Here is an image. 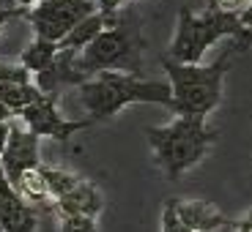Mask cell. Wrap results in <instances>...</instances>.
<instances>
[{"mask_svg": "<svg viewBox=\"0 0 252 232\" xmlns=\"http://www.w3.org/2000/svg\"><path fill=\"white\" fill-rule=\"evenodd\" d=\"M115 17L118 14H101V11H96V14H91L88 19H82L80 25L74 27V30L69 33V36L61 41V50H74V52H82L88 44H94L96 38L101 36V33L107 30L110 25L115 22Z\"/></svg>", "mask_w": 252, "mask_h": 232, "instance_id": "13", "label": "cell"}, {"mask_svg": "<svg viewBox=\"0 0 252 232\" xmlns=\"http://www.w3.org/2000/svg\"><path fill=\"white\" fill-rule=\"evenodd\" d=\"M17 191L36 207H55V200H52L50 188H47V180H44V175H41V167L25 172L22 180L17 183Z\"/></svg>", "mask_w": 252, "mask_h": 232, "instance_id": "16", "label": "cell"}, {"mask_svg": "<svg viewBox=\"0 0 252 232\" xmlns=\"http://www.w3.org/2000/svg\"><path fill=\"white\" fill-rule=\"evenodd\" d=\"M0 230L3 232H36L38 230V207L11 186L0 167Z\"/></svg>", "mask_w": 252, "mask_h": 232, "instance_id": "9", "label": "cell"}, {"mask_svg": "<svg viewBox=\"0 0 252 232\" xmlns=\"http://www.w3.org/2000/svg\"><path fill=\"white\" fill-rule=\"evenodd\" d=\"M222 38H233L239 52H247L252 47V36L241 22V11H227V8H220L211 3L203 14H192L189 6H181L178 8L176 36L167 47V57L176 63L197 66L208 52V47H214Z\"/></svg>", "mask_w": 252, "mask_h": 232, "instance_id": "1", "label": "cell"}, {"mask_svg": "<svg viewBox=\"0 0 252 232\" xmlns=\"http://www.w3.org/2000/svg\"><path fill=\"white\" fill-rule=\"evenodd\" d=\"M132 3H134V0H132Z\"/></svg>", "mask_w": 252, "mask_h": 232, "instance_id": "31", "label": "cell"}, {"mask_svg": "<svg viewBox=\"0 0 252 232\" xmlns=\"http://www.w3.org/2000/svg\"><path fill=\"white\" fill-rule=\"evenodd\" d=\"M0 82H17V85H31L33 74L22 63H0Z\"/></svg>", "mask_w": 252, "mask_h": 232, "instance_id": "20", "label": "cell"}, {"mask_svg": "<svg viewBox=\"0 0 252 232\" xmlns=\"http://www.w3.org/2000/svg\"><path fill=\"white\" fill-rule=\"evenodd\" d=\"M58 55H61V44L47 41V38H33L31 44L19 52V63H22L31 74H38V71L50 69Z\"/></svg>", "mask_w": 252, "mask_h": 232, "instance_id": "14", "label": "cell"}, {"mask_svg": "<svg viewBox=\"0 0 252 232\" xmlns=\"http://www.w3.org/2000/svg\"><path fill=\"white\" fill-rule=\"evenodd\" d=\"M143 134L164 178L170 180H178L184 172L197 167L220 137L206 118H176L164 126H145Z\"/></svg>", "mask_w": 252, "mask_h": 232, "instance_id": "4", "label": "cell"}, {"mask_svg": "<svg viewBox=\"0 0 252 232\" xmlns=\"http://www.w3.org/2000/svg\"><path fill=\"white\" fill-rule=\"evenodd\" d=\"M211 3H214V6H220V8H227V11H241L250 0H211Z\"/></svg>", "mask_w": 252, "mask_h": 232, "instance_id": "22", "label": "cell"}, {"mask_svg": "<svg viewBox=\"0 0 252 232\" xmlns=\"http://www.w3.org/2000/svg\"><path fill=\"white\" fill-rule=\"evenodd\" d=\"M162 232H195L192 227H187L181 221V216H178L176 202L173 200H167L164 207H162Z\"/></svg>", "mask_w": 252, "mask_h": 232, "instance_id": "19", "label": "cell"}, {"mask_svg": "<svg viewBox=\"0 0 252 232\" xmlns=\"http://www.w3.org/2000/svg\"><path fill=\"white\" fill-rule=\"evenodd\" d=\"M0 99L6 101L8 107H11L14 115H22L28 107L38 104L41 99H47L36 85H17V82H0Z\"/></svg>", "mask_w": 252, "mask_h": 232, "instance_id": "15", "label": "cell"}, {"mask_svg": "<svg viewBox=\"0 0 252 232\" xmlns=\"http://www.w3.org/2000/svg\"><path fill=\"white\" fill-rule=\"evenodd\" d=\"M36 3H38V0H17V6H19V8H33Z\"/></svg>", "mask_w": 252, "mask_h": 232, "instance_id": "27", "label": "cell"}, {"mask_svg": "<svg viewBox=\"0 0 252 232\" xmlns=\"http://www.w3.org/2000/svg\"><path fill=\"white\" fill-rule=\"evenodd\" d=\"M176 210L181 216V221L187 227H192L195 232H211V230H220V227H236V221H230L225 213L214 202H206V200H176Z\"/></svg>", "mask_w": 252, "mask_h": 232, "instance_id": "11", "label": "cell"}, {"mask_svg": "<svg viewBox=\"0 0 252 232\" xmlns=\"http://www.w3.org/2000/svg\"><path fill=\"white\" fill-rule=\"evenodd\" d=\"M85 79H88V77L82 74L80 66H77V52L74 50H61V55L55 57V63H52L50 69L33 74V85H36L47 99H58L61 90L71 88V85L80 88Z\"/></svg>", "mask_w": 252, "mask_h": 232, "instance_id": "10", "label": "cell"}, {"mask_svg": "<svg viewBox=\"0 0 252 232\" xmlns=\"http://www.w3.org/2000/svg\"><path fill=\"white\" fill-rule=\"evenodd\" d=\"M58 232H99V224L94 216H61Z\"/></svg>", "mask_w": 252, "mask_h": 232, "instance_id": "18", "label": "cell"}, {"mask_svg": "<svg viewBox=\"0 0 252 232\" xmlns=\"http://www.w3.org/2000/svg\"><path fill=\"white\" fill-rule=\"evenodd\" d=\"M0 6L3 8H17V0H0Z\"/></svg>", "mask_w": 252, "mask_h": 232, "instance_id": "28", "label": "cell"}, {"mask_svg": "<svg viewBox=\"0 0 252 232\" xmlns=\"http://www.w3.org/2000/svg\"><path fill=\"white\" fill-rule=\"evenodd\" d=\"M241 22H244V27H247V33L252 36V0L247 3L244 8H241Z\"/></svg>", "mask_w": 252, "mask_h": 232, "instance_id": "24", "label": "cell"}, {"mask_svg": "<svg viewBox=\"0 0 252 232\" xmlns=\"http://www.w3.org/2000/svg\"><path fill=\"white\" fill-rule=\"evenodd\" d=\"M38 139L41 137H36L31 129L11 126V137H8V145H6V151H3V158H0V167H3V172H6L11 186H17L25 172L41 167Z\"/></svg>", "mask_w": 252, "mask_h": 232, "instance_id": "8", "label": "cell"}, {"mask_svg": "<svg viewBox=\"0 0 252 232\" xmlns=\"http://www.w3.org/2000/svg\"><path fill=\"white\" fill-rule=\"evenodd\" d=\"M0 232H3V230H0Z\"/></svg>", "mask_w": 252, "mask_h": 232, "instance_id": "30", "label": "cell"}, {"mask_svg": "<svg viewBox=\"0 0 252 232\" xmlns=\"http://www.w3.org/2000/svg\"><path fill=\"white\" fill-rule=\"evenodd\" d=\"M8 118H17V115L11 112V107H8L6 101L0 99V123H8Z\"/></svg>", "mask_w": 252, "mask_h": 232, "instance_id": "26", "label": "cell"}, {"mask_svg": "<svg viewBox=\"0 0 252 232\" xmlns=\"http://www.w3.org/2000/svg\"><path fill=\"white\" fill-rule=\"evenodd\" d=\"M25 120V129H31L36 137H50L58 142H69L77 131H85L94 126V120H69L58 112V99H41L38 104L28 107L25 112L19 115Z\"/></svg>", "mask_w": 252, "mask_h": 232, "instance_id": "7", "label": "cell"}, {"mask_svg": "<svg viewBox=\"0 0 252 232\" xmlns=\"http://www.w3.org/2000/svg\"><path fill=\"white\" fill-rule=\"evenodd\" d=\"M236 230H239V232H252V210H247L244 219L236 221Z\"/></svg>", "mask_w": 252, "mask_h": 232, "instance_id": "25", "label": "cell"}, {"mask_svg": "<svg viewBox=\"0 0 252 232\" xmlns=\"http://www.w3.org/2000/svg\"><path fill=\"white\" fill-rule=\"evenodd\" d=\"M145 38L143 25L134 14L124 11L115 17V22L88 44L82 52H77V66L85 77H96L104 71H121V74L143 77V60H145Z\"/></svg>", "mask_w": 252, "mask_h": 232, "instance_id": "5", "label": "cell"}, {"mask_svg": "<svg viewBox=\"0 0 252 232\" xmlns=\"http://www.w3.org/2000/svg\"><path fill=\"white\" fill-rule=\"evenodd\" d=\"M38 3H47V0H38Z\"/></svg>", "mask_w": 252, "mask_h": 232, "instance_id": "29", "label": "cell"}, {"mask_svg": "<svg viewBox=\"0 0 252 232\" xmlns=\"http://www.w3.org/2000/svg\"><path fill=\"white\" fill-rule=\"evenodd\" d=\"M96 11H99L96 0H47V3H36L25 17L36 38L61 44L82 19H88Z\"/></svg>", "mask_w": 252, "mask_h": 232, "instance_id": "6", "label": "cell"}, {"mask_svg": "<svg viewBox=\"0 0 252 232\" xmlns=\"http://www.w3.org/2000/svg\"><path fill=\"white\" fill-rule=\"evenodd\" d=\"M41 175H44L47 188H50V194H52V200H55V202L63 200L66 194H71V191L82 183V178L74 175V172H69V170H52V167H44V164H41Z\"/></svg>", "mask_w": 252, "mask_h": 232, "instance_id": "17", "label": "cell"}, {"mask_svg": "<svg viewBox=\"0 0 252 232\" xmlns=\"http://www.w3.org/2000/svg\"><path fill=\"white\" fill-rule=\"evenodd\" d=\"M239 47L222 52V57L211 66H189V63H176L164 55L162 69L170 79L173 88V104L170 112L176 118H206L214 112L222 101V88H225V74L230 71V55H236Z\"/></svg>", "mask_w": 252, "mask_h": 232, "instance_id": "3", "label": "cell"}, {"mask_svg": "<svg viewBox=\"0 0 252 232\" xmlns=\"http://www.w3.org/2000/svg\"><path fill=\"white\" fill-rule=\"evenodd\" d=\"M8 137H11V126L0 123V158H3V151H6V145H8Z\"/></svg>", "mask_w": 252, "mask_h": 232, "instance_id": "23", "label": "cell"}, {"mask_svg": "<svg viewBox=\"0 0 252 232\" xmlns=\"http://www.w3.org/2000/svg\"><path fill=\"white\" fill-rule=\"evenodd\" d=\"M58 216H99L104 210V194L99 191V186L91 180H82L80 186L66 194L63 200L55 202Z\"/></svg>", "mask_w": 252, "mask_h": 232, "instance_id": "12", "label": "cell"}, {"mask_svg": "<svg viewBox=\"0 0 252 232\" xmlns=\"http://www.w3.org/2000/svg\"><path fill=\"white\" fill-rule=\"evenodd\" d=\"M31 11V8H3L0 6V33H3V27L8 25V22H11V19H19V17H25V14Z\"/></svg>", "mask_w": 252, "mask_h": 232, "instance_id": "21", "label": "cell"}, {"mask_svg": "<svg viewBox=\"0 0 252 232\" xmlns=\"http://www.w3.org/2000/svg\"><path fill=\"white\" fill-rule=\"evenodd\" d=\"M80 104L94 120H110L121 109L132 104H157L167 107L173 104V88L170 82H154L143 77L121 74V71H104L80 85Z\"/></svg>", "mask_w": 252, "mask_h": 232, "instance_id": "2", "label": "cell"}]
</instances>
